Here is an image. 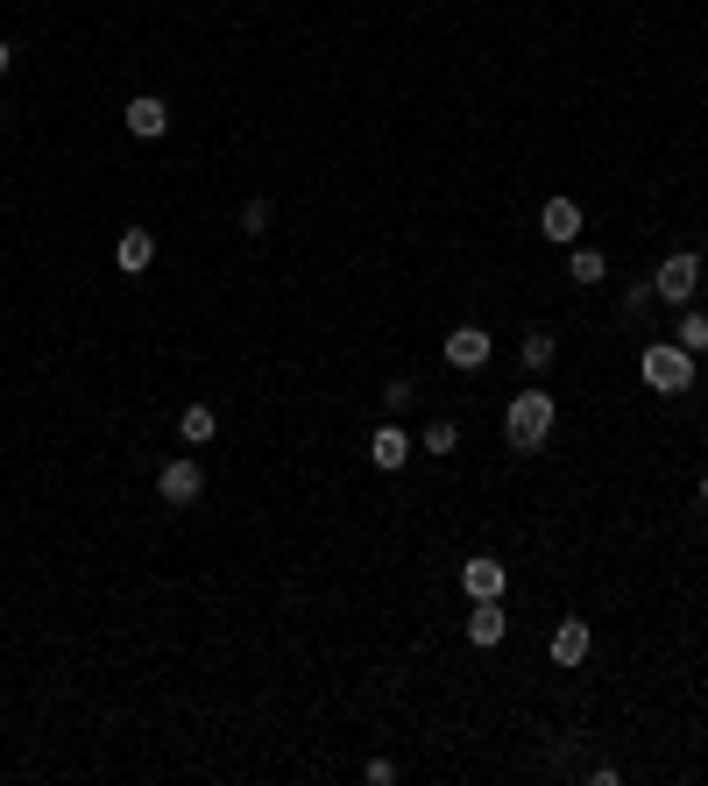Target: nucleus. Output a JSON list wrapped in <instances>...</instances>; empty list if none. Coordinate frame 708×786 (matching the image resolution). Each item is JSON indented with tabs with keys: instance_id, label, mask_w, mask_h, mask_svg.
<instances>
[{
	"instance_id": "nucleus-1",
	"label": "nucleus",
	"mask_w": 708,
	"mask_h": 786,
	"mask_svg": "<svg viewBox=\"0 0 708 786\" xmlns=\"http://www.w3.org/2000/svg\"><path fill=\"white\" fill-rule=\"evenodd\" d=\"M546 432H552V397L546 390H518V397H510V411H503V439L518 454H539Z\"/></svg>"
},
{
	"instance_id": "nucleus-2",
	"label": "nucleus",
	"mask_w": 708,
	"mask_h": 786,
	"mask_svg": "<svg viewBox=\"0 0 708 786\" xmlns=\"http://www.w3.org/2000/svg\"><path fill=\"white\" fill-rule=\"evenodd\" d=\"M638 376H645V382H652V390H659V397H680V390H687V382H695V355H687V348H680V340H652V348H645V355H638Z\"/></svg>"
},
{
	"instance_id": "nucleus-3",
	"label": "nucleus",
	"mask_w": 708,
	"mask_h": 786,
	"mask_svg": "<svg viewBox=\"0 0 708 786\" xmlns=\"http://www.w3.org/2000/svg\"><path fill=\"white\" fill-rule=\"evenodd\" d=\"M695 283H701V256H666L659 262V277H652V291L666 298V305H695Z\"/></svg>"
},
{
	"instance_id": "nucleus-4",
	"label": "nucleus",
	"mask_w": 708,
	"mask_h": 786,
	"mask_svg": "<svg viewBox=\"0 0 708 786\" xmlns=\"http://www.w3.org/2000/svg\"><path fill=\"white\" fill-rule=\"evenodd\" d=\"M199 489H206V468L191 461V454H178V461H163V475H157V496H163L170 510L199 504Z\"/></svg>"
},
{
	"instance_id": "nucleus-5",
	"label": "nucleus",
	"mask_w": 708,
	"mask_h": 786,
	"mask_svg": "<svg viewBox=\"0 0 708 786\" xmlns=\"http://www.w3.org/2000/svg\"><path fill=\"white\" fill-rule=\"evenodd\" d=\"M461 588H468V603H496L510 588V574H503V560H489V553H475V560L461 567Z\"/></svg>"
},
{
	"instance_id": "nucleus-6",
	"label": "nucleus",
	"mask_w": 708,
	"mask_h": 786,
	"mask_svg": "<svg viewBox=\"0 0 708 786\" xmlns=\"http://www.w3.org/2000/svg\"><path fill=\"white\" fill-rule=\"evenodd\" d=\"M489 355H496V340L482 334V326H453V334H447V361H453V369H489Z\"/></svg>"
},
{
	"instance_id": "nucleus-7",
	"label": "nucleus",
	"mask_w": 708,
	"mask_h": 786,
	"mask_svg": "<svg viewBox=\"0 0 708 786\" xmlns=\"http://www.w3.org/2000/svg\"><path fill=\"white\" fill-rule=\"evenodd\" d=\"M149 262H157V235H149V227H128V235L113 241V270H121V277H142Z\"/></svg>"
},
{
	"instance_id": "nucleus-8",
	"label": "nucleus",
	"mask_w": 708,
	"mask_h": 786,
	"mask_svg": "<svg viewBox=\"0 0 708 786\" xmlns=\"http://www.w3.org/2000/svg\"><path fill=\"white\" fill-rule=\"evenodd\" d=\"M539 235H546V241H560V248H574V241H581V206H574V199H546Z\"/></svg>"
},
{
	"instance_id": "nucleus-9",
	"label": "nucleus",
	"mask_w": 708,
	"mask_h": 786,
	"mask_svg": "<svg viewBox=\"0 0 708 786\" xmlns=\"http://www.w3.org/2000/svg\"><path fill=\"white\" fill-rule=\"evenodd\" d=\"M170 128V107L157 100V92H136V100H128V136H142V142H157Z\"/></svg>"
},
{
	"instance_id": "nucleus-10",
	"label": "nucleus",
	"mask_w": 708,
	"mask_h": 786,
	"mask_svg": "<svg viewBox=\"0 0 708 786\" xmlns=\"http://www.w3.org/2000/svg\"><path fill=\"white\" fill-rule=\"evenodd\" d=\"M588 651H596V630H588L581 617H567L560 630H552V666H581Z\"/></svg>"
},
{
	"instance_id": "nucleus-11",
	"label": "nucleus",
	"mask_w": 708,
	"mask_h": 786,
	"mask_svg": "<svg viewBox=\"0 0 708 786\" xmlns=\"http://www.w3.org/2000/svg\"><path fill=\"white\" fill-rule=\"evenodd\" d=\"M503 630H510V617H503V596H496V603H475L468 609V645H503Z\"/></svg>"
},
{
	"instance_id": "nucleus-12",
	"label": "nucleus",
	"mask_w": 708,
	"mask_h": 786,
	"mask_svg": "<svg viewBox=\"0 0 708 786\" xmlns=\"http://www.w3.org/2000/svg\"><path fill=\"white\" fill-rule=\"evenodd\" d=\"M369 461H376L382 475H397V468L411 461V432H405V426H382V432L369 439Z\"/></svg>"
},
{
	"instance_id": "nucleus-13",
	"label": "nucleus",
	"mask_w": 708,
	"mask_h": 786,
	"mask_svg": "<svg viewBox=\"0 0 708 786\" xmlns=\"http://www.w3.org/2000/svg\"><path fill=\"white\" fill-rule=\"evenodd\" d=\"M178 432H185V447H206V439L220 432V411H213V405H185V418H178Z\"/></svg>"
},
{
	"instance_id": "nucleus-14",
	"label": "nucleus",
	"mask_w": 708,
	"mask_h": 786,
	"mask_svg": "<svg viewBox=\"0 0 708 786\" xmlns=\"http://www.w3.org/2000/svg\"><path fill=\"white\" fill-rule=\"evenodd\" d=\"M674 340H680L687 355H708V312H695V305H680V334H674Z\"/></svg>"
},
{
	"instance_id": "nucleus-15",
	"label": "nucleus",
	"mask_w": 708,
	"mask_h": 786,
	"mask_svg": "<svg viewBox=\"0 0 708 786\" xmlns=\"http://www.w3.org/2000/svg\"><path fill=\"white\" fill-rule=\"evenodd\" d=\"M567 270H574V283H602V277H609V256H602V248H581V241H574V262H567Z\"/></svg>"
},
{
	"instance_id": "nucleus-16",
	"label": "nucleus",
	"mask_w": 708,
	"mask_h": 786,
	"mask_svg": "<svg viewBox=\"0 0 708 786\" xmlns=\"http://www.w3.org/2000/svg\"><path fill=\"white\" fill-rule=\"evenodd\" d=\"M552 355H560L552 334H525V369H552Z\"/></svg>"
},
{
	"instance_id": "nucleus-17",
	"label": "nucleus",
	"mask_w": 708,
	"mask_h": 786,
	"mask_svg": "<svg viewBox=\"0 0 708 786\" xmlns=\"http://www.w3.org/2000/svg\"><path fill=\"white\" fill-rule=\"evenodd\" d=\"M453 439H461V432H453V418H432L418 447H426V454H453Z\"/></svg>"
},
{
	"instance_id": "nucleus-18",
	"label": "nucleus",
	"mask_w": 708,
	"mask_h": 786,
	"mask_svg": "<svg viewBox=\"0 0 708 786\" xmlns=\"http://www.w3.org/2000/svg\"><path fill=\"white\" fill-rule=\"evenodd\" d=\"M241 235H270V199H248L241 206Z\"/></svg>"
},
{
	"instance_id": "nucleus-19",
	"label": "nucleus",
	"mask_w": 708,
	"mask_h": 786,
	"mask_svg": "<svg viewBox=\"0 0 708 786\" xmlns=\"http://www.w3.org/2000/svg\"><path fill=\"white\" fill-rule=\"evenodd\" d=\"M411 397H418V390H411V382H405V376H397V382H390V390H382V405H390V411H405V405H411Z\"/></svg>"
},
{
	"instance_id": "nucleus-20",
	"label": "nucleus",
	"mask_w": 708,
	"mask_h": 786,
	"mask_svg": "<svg viewBox=\"0 0 708 786\" xmlns=\"http://www.w3.org/2000/svg\"><path fill=\"white\" fill-rule=\"evenodd\" d=\"M369 786H397V765L390 758H369Z\"/></svg>"
},
{
	"instance_id": "nucleus-21",
	"label": "nucleus",
	"mask_w": 708,
	"mask_h": 786,
	"mask_svg": "<svg viewBox=\"0 0 708 786\" xmlns=\"http://www.w3.org/2000/svg\"><path fill=\"white\" fill-rule=\"evenodd\" d=\"M8 64H14V50H8V43H0V79H8Z\"/></svg>"
},
{
	"instance_id": "nucleus-22",
	"label": "nucleus",
	"mask_w": 708,
	"mask_h": 786,
	"mask_svg": "<svg viewBox=\"0 0 708 786\" xmlns=\"http://www.w3.org/2000/svg\"><path fill=\"white\" fill-rule=\"evenodd\" d=\"M701 510H708V475H701Z\"/></svg>"
}]
</instances>
